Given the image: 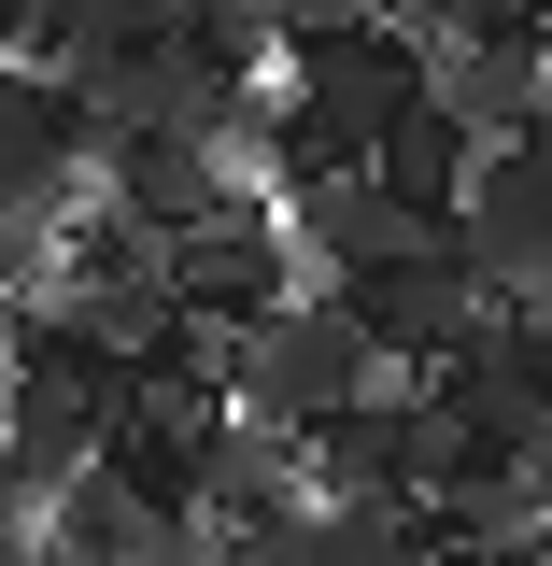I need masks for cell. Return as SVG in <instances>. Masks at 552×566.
Listing matches in <instances>:
<instances>
[{"instance_id":"6da1fadb","label":"cell","mask_w":552,"mask_h":566,"mask_svg":"<svg viewBox=\"0 0 552 566\" xmlns=\"http://www.w3.org/2000/svg\"><path fill=\"white\" fill-rule=\"evenodd\" d=\"M212 397L241 424H270V439H312V424H341V411L383 397V354H368V326L341 312V283H298L283 312H256V326L227 340Z\"/></svg>"},{"instance_id":"7a4b0ae2","label":"cell","mask_w":552,"mask_h":566,"mask_svg":"<svg viewBox=\"0 0 552 566\" xmlns=\"http://www.w3.org/2000/svg\"><path fill=\"white\" fill-rule=\"evenodd\" d=\"M114 411H128V368H114L100 340H71V326H43V312H29V326H14V382H0V453L58 495V482H85V468H100Z\"/></svg>"},{"instance_id":"3957f363","label":"cell","mask_w":552,"mask_h":566,"mask_svg":"<svg viewBox=\"0 0 552 566\" xmlns=\"http://www.w3.org/2000/svg\"><path fill=\"white\" fill-rule=\"evenodd\" d=\"M156 283H170V312L199 326V340H241L256 312H283L298 297V255H283V212L241 185L227 212H199L185 241H156Z\"/></svg>"},{"instance_id":"277c9868","label":"cell","mask_w":552,"mask_h":566,"mask_svg":"<svg viewBox=\"0 0 552 566\" xmlns=\"http://www.w3.org/2000/svg\"><path fill=\"white\" fill-rule=\"evenodd\" d=\"M341 312L368 326V354H383V382H425L439 354H468V340H482V312H496V297H482L468 270H454V227H439L425 255H397V270L341 283Z\"/></svg>"},{"instance_id":"5b68a950","label":"cell","mask_w":552,"mask_h":566,"mask_svg":"<svg viewBox=\"0 0 552 566\" xmlns=\"http://www.w3.org/2000/svg\"><path fill=\"white\" fill-rule=\"evenodd\" d=\"M439 468H454V424L425 411L412 382H383L368 411H341V424H312V439H298V482H312V510H326V495H425Z\"/></svg>"},{"instance_id":"8992f818","label":"cell","mask_w":552,"mask_h":566,"mask_svg":"<svg viewBox=\"0 0 552 566\" xmlns=\"http://www.w3.org/2000/svg\"><path fill=\"white\" fill-rule=\"evenodd\" d=\"M283 255H298V283H368V270H397V255H425L439 227L425 212H397L368 170H312V185H283Z\"/></svg>"},{"instance_id":"52a82bcc","label":"cell","mask_w":552,"mask_h":566,"mask_svg":"<svg viewBox=\"0 0 552 566\" xmlns=\"http://www.w3.org/2000/svg\"><path fill=\"white\" fill-rule=\"evenodd\" d=\"M43 553L58 566H199L212 524L185 510V495H128L114 468H85V482L43 495Z\"/></svg>"},{"instance_id":"ba28073f","label":"cell","mask_w":552,"mask_h":566,"mask_svg":"<svg viewBox=\"0 0 552 566\" xmlns=\"http://www.w3.org/2000/svg\"><path fill=\"white\" fill-rule=\"evenodd\" d=\"M0 212H43V227L85 212V99L29 57H0Z\"/></svg>"},{"instance_id":"9c48e42d","label":"cell","mask_w":552,"mask_h":566,"mask_svg":"<svg viewBox=\"0 0 552 566\" xmlns=\"http://www.w3.org/2000/svg\"><path fill=\"white\" fill-rule=\"evenodd\" d=\"M412 71H425V114H439V128H468V142H510V128L552 99V71L524 57V43H468V29L412 43Z\"/></svg>"},{"instance_id":"30bf717a","label":"cell","mask_w":552,"mask_h":566,"mask_svg":"<svg viewBox=\"0 0 552 566\" xmlns=\"http://www.w3.org/2000/svg\"><path fill=\"white\" fill-rule=\"evenodd\" d=\"M539 510H552L539 468H439V482H425V538H439V553H524Z\"/></svg>"},{"instance_id":"8fae6325","label":"cell","mask_w":552,"mask_h":566,"mask_svg":"<svg viewBox=\"0 0 552 566\" xmlns=\"http://www.w3.org/2000/svg\"><path fill=\"white\" fill-rule=\"evenodd\" d=\"M468 170H482V142H468V128H439L425 99H412V114H397L383 142H368V185H383L397 212H425V227H454V199H468Z\"/></svg>"},{"instance_id":"7c38bea8","label":"cell","mask_w":552,"mask_h":566,"mask_svg":"<svg viewBox=\"0 0 552 566\" xmlns=\"http://www.w3.org/2000/svg\"><path fill=\"white\" fill-rule=\"evenodd\" d=\"M312 566H439L425 495H326L312 510Z\"/></svg>"},{"instance_id":"4fadbf2b","label":"cell","mask_w":552,"mask_h":566,"mask_svg":"<svg viewBox=\"0 0 552 566\" xmlns=\"http://www.w3.org/2000/svg\"><path fill=\"white\" fill-rule=\"evenodd\" d=\"M170 43L212 71H256L270 85V43H283V0H170Z\"/></svg>"},{"instance_id":"5bb4252c","label":"cell","mask_w":552,"mask_h":566,"mask_svg":"<svg viewBox=\"0 0 552 566\" xmlns=\"http://www.w3.org/2000/svg\"><path fill=\"white\" fill-rule=\"evenodd\" d=\"M199 566H312V510H270V524H212Z\"/></svg>"},{"instance_id":"9a60e30c","label":"cell","mask_w":552,"mask_h":566,"mask_svg":"<svg viewBox=\"0 0 552 566\" xmlns=\"http://www.w3.org/2000/svg\"><path fill=\"white\" fill-rule=\"evenodd\" d=\"M43 14H58V0H0V57H29V43H43Z\"/></svg>"},{"instance_id":"2e32d148","label":"cell","mask_w":552,"mask_h":566,"mask_svg":"<svg viewBox=\"0 0 552 566\" xmlns=\"http://www.w3.org/2000/svg\"><path fill=\"white\" fill-rule=\"evenodd\" d=\"M524 57H539V71H552V0H539V14H524Z\"/></svg>"},{"instance_id":"e0dca14e","label":"cell","mask_w":552,"mask_h":566,"mask_svg":"<svg viewBox=\"0 0 552 566\" xmlns=\"http://www.w3.org/2000/svg\"><path fill=\"white\" fill-rule=\"evenodd\" d=\"M524 566H552V510H539V538H524Z\"/></svg>"},{"instance_id":"ac0fdd59","label":"cell","mask_w":552,"mask_h":566,"mask_svg":"<svg viewBox=\"0 0 552 566\" xmlns=\"http://www.w3.org/2000/svg\"><path fill=\"white\" fill-rule=\"evenodd\" d=\"M0 382H14V326H0Z\"/></svg>"},{"instance_id":"d6986e66","label":"cell","mask_w":552,"mask_h":566,"mask_svg":"<svg viewBox=\"0 0 552 566\" xmlns=\"http://www.w3.org/2000/svg\"><path fill=\"white\" fill-rule=\"evenodd\" d=\"M510 566H524V553H510Z\"/></svg>"}]
</instances>
